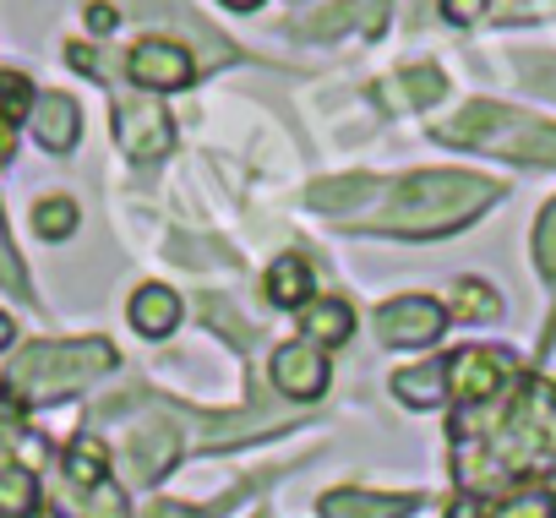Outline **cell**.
<instances>
[{"label":"cell","instance_id":"cell-1","mask_svg":"<svg viewBox=\"0 0 556 518\" xmlns=\"http://www.w3.org/2000/svg\"><path fill=\"white\" fill-rule=\"evenodd\" d=\"M491 420L458 415V480L469 491H491L502 480H534L556 469V382L523 377L518 393L507 388L496 404H485Z\"/></svg>","mask_w":556,"mask_h":518},{"label":"cell","instance_id":"cell-2","mask_svg":"<svg viewBox=\"0 0 556 518\" xmlns=\"http://www.w3.org/2000/svg\"><path fill=\"white\" fill-rule=\"evenodd\" d=\"M491 202H496V180L458 175V169H426L393 191V202L371 218V229L404 235V240H437V235H453L469 218H480Z\"/></svg>","mask_w":556,"mask_h":518},{"label":"cell","instance_id":"cell-3","mask_svg":"<svg viewBox=\"0 0 556 518\" xmlns=\"http://www.w3.org/2000/svg\"><path fill=\"white\" fill-rule=\"evenodd\" d=\"M115 350L104 339H61V344H34L17 355V366L7 371V393L23 404H50L77 393L83 382L115 371Z\"/></svg>","mask_w":556,"mask_h":518},{"label":"cell","instance_id":"cell-4","mask_svg":"<svg viewBox=\"0 0 556 518\" xmlns=\"http://www.w3.org/2000/svg\"><path fill=\"white\" fill-rule=\"evenodd\" d=\"M437 137L464 142V148H485V153H507V159H529V164H556V126L513 115L502 104H469L453 121H442Z\"/></svg>","mask_w":556,"mask_h":518},{"label":"cell","instance_id":"cell-5","mask_svg":"<svg viewBox=\"0 0 556 518\" xmlns=\"http://www.w3.org/2000/svg\"><path fill=\"white\" fill-rule=\"evenodd\" d=\"M513 388V361L502 350H464L447 361V393H458L464 409H485Z\"/></svg>","mask_w":556,"mask_h":518},{"label":"cell","instance_id":"cell-6","mask_svg":"<svg viewBox=\"0 0 556 518\" xmlns=\"http://www.w3.org/2000/svg\"><path fill=\"white\" fill-rule=\"evenodd\" d=\"M115 142L131 153V159H164L169 153V142H175V126H169V115L159 110V104H148V99H126V104H115Z\"/></svg>","mask_w":556,"mask_h":518},{"label":"cell","instance_id":"cell-7","mask_svg":"<svg viewBox=\"0 0 556 518\" xmlns=\"http://www.w3.org/2000/svg\"><path fill=\"white\" fill-rule=\"evenodd\" d=\"M442 323H447V312L437 301H426V295H404V301H388L377 312L382 344H437L442 339Z\"/></svg>","mask_w":556,"mask_h":518},{"label":"cell","instance_id":"cell-8","mask_svg":"<svg viewBox=\"0 0 556 518\" xmlns=\"http://www.w3.org/2000/svg\"><path fill=\"white\" fill-rule=\"evenodd\" d=\"M328 355L317 344H278L273 350V382L278 393H290V399H323L328 393Z\"/></svg>","mask_w":556,"mask_h":518},{"label":"cell","instance_id":"cell-9","mask_svg":"<svg viewBox=\"0 0 556 518\" xmlns=\"http://www.w3.org/2000/svg\"><path fill=\"white\" fill-rule=\"evenodd\" d=\"M126 66H131V77H137L142 88H159V93H175V88H186V83L197 77L191 55H186L180 45H169V39H142Z\"/></svg>","mask_w":556,"mask_h":518},{"label":"cell","instance_id":"cell-10","mask_svg":"<svg viewBox=\"0 0 556 518\" xmlns=\"http://www.w3.org/2000/svg\"><path fill=\"white\" fill-rule=\"evenodd\" d=\"M28 121H34L39 148H50V153H66V148H77V137H83V115H77V104H72L66 93H45V99H34Z\"/></svg>","mask_w":556,"mask_h":518},{"label":"cell","instance_id":"cell-11","mask_svg":"<svg viewBox=\"0 0 556 518\" xmlns=\"http://www.w3.org/2000/svg\"><path fill=\"white\" fill-rule=\"evenodd\" d=\"M175 447H180V437H175V426L169 420H148L137 437H131V447H126V464H131V480L137 485H148V480H159L169 464H175Z\"/></svg>","mask_w":556,"mask_h":518},{"label":"cell","instance_id":"cell-12","mask_svg":"<svg viewBox=\"0 0 556 518\" xmlns=\"http://www.w3.org/2000/svg\"><path fill=\"white\" fill-rule=\"evenodd\" d=\"M55 518H131L126 513V496L104 480V485H72L61 480L55 485Z\"/></svg>","mask_w":556,"mask_h":518},{"label":"cell","instance_id":"cell-13","mask_svg":"<svg viewBox=\"0 0 556 518\" xmlns=\"http://www.w3.org/2000/svg\"><path fill=\"white\" fill-rule=\"evenodd\" d=\"M175 323H180V301H175V290H164V285H142V290L131 295V328H137L142 339H164V333H175Z\"/></svg>","mask_w":556,"mask_h":518},{"label":"cell","instance_id":"cell-14","mask_svg":"<svg viewBox=\"0 0 556 518\" xmlns=\"http://www.w3.org/2000/svg\"><path fill=\"white\" fill-rule=\"evenodd\" d=\"M415 496H371V491H328L323 518H404Z\"/></svg>","mask_w":556,"mask_h":518},{"label":"cell","instance_id":"cell-15","mask_svg":"<svg viewBox=\"0 0 556 518\" xmlns=\"http://www.w3.org/2000/svg\"><path fill=\"white\" fill-rule=\"evenodd\" d=\"M382 17H388V0H344V7H333V12H323V17L301 23V34L328 39V34H339V28H350V23H361L366 34H377V28H382Z\"/></svg>","mask_w":556,"mask_h":518},{"label":"cell","instance_id":"cell-16","mask_svg":"<svg viewBox=\"0 0 556 518\" xmlns=\"http://www.w3.org/2000/svg\"><path fill=\"white\" fill-rule=\"evenodd\" d=\"M267 301L273 306H312V268L306 256H278L267 274Z\"/></svg>","mask_w":556,"mask_h":518},{"label":"cell","instance_id":"cell-17","mask_svg":"<svg viewBox=\"0 0 556 518\" xmlns=\"http://www.w3.org/2000/svg\"><path fill=\"white\" fill-rule=\"evenodd\" d=\"M350 333H355V312L339 295L306 306V344H344Z\"/></svg>","mask_w":556,"mask_h":518},{"label":"cell","instance_id":"cell-18","mask_svg":"<svg viewBox=\"0 0 556 518\" xmlns=\"http://www.w3.org/2000/svg\"><path fill=\"white\" fill-rule=\"evenodd\" d=\"M61 480H72V485H104L110 480V447L93 437V431H83L72 447H66V475Z\"/></svg>","mask_w":556,"mask_h":518},{"label":"cell","instance_id":"cell-19","mask_svg":"<svg viewBox=\"0 0 556 518\" xmlns=\"http://www.w3.org/2000/svg\"><path fill=\"white\" fill-rule=\"evenodd\" d=\"M28 110H34L28 83L12 77V72H0V164L12 159V148H17V121H23Z\"/></svg>","mask_w":556,"mask_h":518},{"label":"cell","instance_id":"cell-20","mask_svg":"<svg viewBox=\"0 0 556 518\" xmlns=\"http://www.w3.org/2000/svg\"><path fill=\"white\" fill-rule=\"evenodd\" d=\"M393 393L415 409L442 404L447 399V366H404V371H393Z\"/></svg>","mask_w":556,"mask_h":518},{"label":"cell","instance_id":"cell-21","mask_svg":"<svg viewBox=\"0 0 556 518\" xmlns=\"http://www.w3.org/2000/svg\"><path fill=\"white\" fill-rule=\"evenodd\" d=\"M382 104H393V110H426V104H437L442 99V72H404L399 83H388L382 93H377Z\"/></svg>","mask_w":556,"mask_h":518},{"label":"cell","instance_id":"cell-22","mask_svg":"<svg viewBox=\"0 0 556 518\" xmlns=\"http://www.w3.org/2000/svg\"><path fill=\"white\" fill-rule=\"evenodd\" d=\"M39 507V480L34 469L12 464V469H0V518H28Z\"/></svg>","mask_w":556,"mask_h":518},{"label":"cell","instance_id":"cell-23","mask_svg":"<svg viewBox=\"0 0 556 518\" xmlns=\"http://www.w3.org/2000/svg\"><path fill=\"white\" fill-rule=\"evenodd\" d=\"M371 191H377V180H371V175L317 180V186H312V207H323V213H339V207H350V197H371Z\"/></svg>","mask_w":556,"mask_h":518},{"label":"cell","instance_id":"cell-24","mask_svg":"<svg viewBox=\"0 0 556 518\" xmlns=\"http://www.w3.org/2000/svg\"><path fill=\"white\" fill-rule=\"evenodd\" d=\"M453 312H458V317H469V323H491V317L502 312V301H496V290H491V285L464 279V285L453 290Z\"/></svg>","mask_w":556,"mask_h":518},{"label":"cell","instance_id":"cell-25","mask_svg":"<svg viewBox=\"0 0 556 518\" xmlns=\"http://www.w3.org/2000/svg\"><path fill=\"white\" fill-rule=\"evenodd\" d=\"M34 229H39L45 240H66V235L77 229V202H66V197H45V202L34 207Z\"/></svg>","mask_w":556,"mask_h":518},{"label":"cell","instance_id":"cell-26","mask_svg":"<svg viewBox=\"0 0 556 518\" xmlns=\"http://www.w3.org/2000/svg\"><path fill=\"white\" fill-rule=\"evenodd\" d=\"M491 518H556V496L551 491H523L491 507Z\"/></svg>","mask_w":556,"mask_h":518},{"label":"cell","instance_id":"cell-27","mask_svg":"<svg viewBox=\"0 0 556 518\" xmlns=\"http://www.w3.org/2000/svg\"><path fill=\"white\" fill-rule=\"evenodd\" d=\"M534 263L545 279H556V202H545V213L534 224Z\"/></svg>","mask_w":556,"mask_h":518},{"label":"cell","instance_id":"cell-28","mask_svg":"<svg viewBox=\"0 0 556 518\" xmlns=\"http://www.w3.org/2000/svg\"><path fill=\"white\" fill-rule=\"evenodd\" d=\"M0 285L17 290V295H34V290H28V279H23V263H17L12 245H7V229H0Z\"/></svg>","mask_w":556,"mask_h":518},{"label":"cell","instance_id":"cell-29","mask_svg":"<svg viewBox=\"0 0 556 518\" xmlns=\"http://www.w3.org/2000/svg\"><path fill=\"white\" fill-rule=\"evenodd\" d=\"M442 12L453 23H475V17H485V0H442Z\"/></svg>","mask_w":556,"mask_h":518},{"label":"cell","instance_id":"cell-30","mask_svg":"<svg viewBox=\"0 0 556 518\" xmlns=\"http://www.w3.org/2000/svg\"><path fill=\"white\" fill-rule=\"evenodd\" d=\"M148 518H202V513H191V507H180V502H153Z\"/></svg>","mask_w":556,"mask_h":518},{"label":"cell","instance_id":"cell-31","mask_svg":"<svg viewBox=\"0 0 556 518\" xmlns=\"http://www.w3.org/2000/svg\"><path fill=\"white\" fill-rule=\"evenodd\" d=\"M88 23H93V28H99V34H104V28H110V23H115V12H110V7H93V12H88Z\"/></svg>","mask_w":556,"mask_h":518},{"label":"cell","instance_id":"cell-32","mask_svg":"<svg viewBox=\"0 0 556 518\" xmlns=\"http://www.w3.org/2000/svg\"><path fill=\"white\" fill-rule=\"evenodd\" d=\"M12 333H17V328H12V317H7V312H0V350H7V344H12Z\"/></svg>","mask_w":556,"mask_h":518},{"label":"cell","instance_id":"cell-33","mask_svg":"<svg viewBox=\"0 0 556 518\" xmlns=\"http://www.w3.org/2000/svg\"><path fill=\"white\" fill-rule=\"evenodd\" d=\"M224 7H235V12H251V7H262V0H224Z\"/></svg>","mask_w":556,"mask_h":518}]
</instances>
